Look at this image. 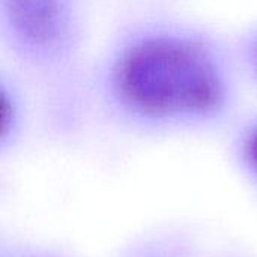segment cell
<instances>
[{
    "mask_svg": "<svg viewBox=\"0 0 257 257\" xmlns=\"http://www.w3.org/2000/svg\"><path fill=\"white\" fill-rule=\"evenodd\" d=\"M247 83L232 35L176 14L123 23L95 53L93 116L142 139L229 131Z\"/></svg>",
    "mask_w": 257,
    "mask_h": 257,
    "instance_id": "cell-1",
    "label": "cell"
},
{
    "mask_svg": "<svg viewBox=\"0 0 257 257\" xmlns=\"http://www.w3.org/2000/svg\"><path fill=\"white\" fill-rule=\"evenodd\" d=\"M0 47L35 93L44 128L77 139L93 117L90 0H0Z\"/></svg>",
    "mask_w": 257,
    "mask_h": 257,
    "instance_id": "cell-2",
    "label": "cell"
},
{
    "mask_svg": "<svg viewBox=\"0 0 257 257\" xmlns=\"http://www.w3.org/2000/svg\"><path fill=\"white\" fill-rule=\"evenodd\" d=\"M39 117L35 93L24 78L2 62L0 66V158L14 157Z\"/></svg>",
    "mask_w": 257,
    "mask_h": 257,
    "instance_id": "cell-3",
    "label": "cell"
},
{
    "mask_svg": "<svg viewBox=\"0 0 257 257\" xmlns=\"http://www.w3.org/2000/svg\"><path fill=\"white\" fill-rule=\"evenodd\" d=\"M227 134L230 163L242 182L257 196V107L244 110Z\"/></svg>",
    "mask_w": 257,
    "mask_h": 257,
    "instance_id": "cell-4",
    "label": "cell"
},
{
    "mask_svg": "<svg viewBox=\"0 0 257 257\" xmlns=\"http://www.w3.org/2000/svg\"><path fill=\"white\" fill-rule=\"evenodd\" d=\"M131 257H248L242 253L223 251V250H208L200 245L197 239L187 233H176L164 239L155 241Z\"/></svg>",
    "mask_w": 257,
    "mask_h": 257,
    "instance_id": "cell-5",
    "label": "cell"
},
{
    "mask_svg": "<svg viewBox=\"0 0 257 257\" xmlns=\"http://www.w3.org/2000/svg\"><path fill=\"white\" fill-rule=\"evenodd\" d=\"M232 38L244 80L257 92V18L239 27Z\"/></svg>",
    "mask_w": 257,
    "mask_h": 257,
    "instance_id": "cell-6",
    "label": "cell"
},
{
    "mask_svg": "<svg viewBox=\"0 0 257 257\" xmlns=\"http://www.w3.org/2000/svg\"><path fill=\"white\" fill-rule=\"evenodd\" d=\"M0 257H72L71 254L36 242L3 241L0 244Z\"/></svg>",
    "mask_w": 257,
    "mask_h": 257,
    "instance_id": "cell-7",
    "label": "cell"
}]
</instances>
